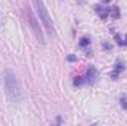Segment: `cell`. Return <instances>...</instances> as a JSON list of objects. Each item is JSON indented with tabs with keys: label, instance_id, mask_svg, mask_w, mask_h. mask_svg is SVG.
Masks as SVG:
<instances>
[{
	"label": "cell",
	"instance_id": "cell-11",
	"mask_svg": "<svg viewBox=\"0 0 127 126\" xmlns=\"http://www.w3.org/2000/svg\"><path fill=\"white\" fill-rule=\"evenodd\" d=\"M68 61H69V63H74V61H77V57L71 54V55H68Z\"/></svg>",
	"mask_w": 127,
	"mask_h": 126
},
{
	"label": "cell",
	"instance_id": "cell-2",
	"mask_svg": "<svg viewBox=\"0 0 127 126\" xmlns=\"http://www.w3.org/2000/svg\"><path fill=\"white\" fill-rule=\"evenodd\" d=\"M32 4H34V9H35V13H37V18L38 21L43 24L44 30L49 33L50 36L55 34V27H53V22H52V18L47 12V7L44 4L43 0H32Z\"/></svg>",
	"mask_w": 127,
	"mask_h": 126
},
{
	"label": "cell",
	"instance_id": "cell-7",
	"mask_svg": "<svg viewBox=\"0 0 127 126\" xmlns=\"http://www.w3.org/2000/svg\"><path fill=\"white\" fill-rule=\"evenodd\" d=\"M95 12L103 21L108 19V16H109V7H105V6H100V4H96L95 6Z\"/></svg>",
	"mask_w": 127,
	"mask_h": 126
},
{
	"label": "cell",
	"instance_id": "cell-15",
	"mask_svg": "<svg viewBox=\"0 0 127 126\" xmlns=\"http://www.w3.org/2000/svg\"><path fill=\"white\" fill-rule=\"evenodd\" d=\"M102 1H105V3H109V1H111V0H102Z\"/></svg>",
	"mask_w": 127,
	"mask_h": 126
},
{
	"label": "cell",
	"instance_id": "cell-9",
	"mask_svg": "<svg viewBox=\"0 0 127 126\" xmlns=\"http://www.w3.org/2000/svg\"><path fill=\"white\" fill-rule=\"evenodd\" d=\"M114 39H115V42H117L120 46H123V37H121V34H115Z\"/></svg>",
	"mask_w": 127,
	"mask_h": 126
},
{
	"label": "cell",
	"instance_id": "cell-10",
	"mask_svg": "<svg viewBox=\"0 0 127 126\" xmlns=\"http://www.w3.org/2000/svg\"><path fill=\"white\" fill-rule=\"evenodd\" d=\"M120 104H121V107H123L124 110H127V99H126V96H121V98H120Z\"/></svg>",
	"mask_w": 127,
	"mask_h": 126
},
{
	"label": "cell",
	"instance_id": "cell-12",
	"mask_svg": "<svg viewBox=\"0 0 127 126\" xmlns=\"http://www.w3.org/2000/svg\"><path fill=\"white\" fill-rule=\"evenodd\" d=\"M102 46H103L105 49H111V46L108 45V42H103V45H102Z\"/></svg>",
	"mask_w": 127,
	"mask_h": 126
},
{
	"label": "cell",
	"instance_id": "cell-8",
	"mask_svg": "<svg viewBox=\"0 0 127 126\" xmlns=\"http://www.w3.org/2000/svg\"><path fill=\"white\" fill-rule=\"evenodd\" d=\"M109 15H111V18L118 19V18H120V7H118V6H112V7H109Z\"/></svg>",
	"mask_w": 127,
	"mask_h": 126
},
{
	"label": "cell",
	"instance_id": "cell-4",
	"mask_svg": "<svg viewBox=\"0 0 127 126\" xmlns=\"http://www.w3.org/2000/svg\"><path fill=\"white\" fill-rule=\"evenodd\" d=\"M25 15H27V21H28V24H30V27H31L35 39L38 40L40 45H44V36H43V31H41V28H40V21L34 16V13H32L31 9H25Z\"/></svg>",
	"mask_w": 127,
	"mask_h": 126
},
{
	"label": "cell",
	"instance_id": "cell-3",
	"mask_svg": "<svg viewBox=\"0 0 127 126\" xmlns=\"http://www.w3.org/2000/svg\"><path fill=\"white\" fill-rule=\"evenodd\" d=\"M96 80H97V70L93 65H89L84 76H78L72 80V86H75V88H80V86H84V85L92 86V85L96 83Z\"/></svg>",
	"mask_w": 127,
	"mask_h": 126
},
{
	"label": "cell",
	"instance_id": "cell-5",
	"mask_svg": "<svg viewBox=\"0 0 127 126\" xmlns=\"http://www.w3.org/2000/svg\"><path fill=\"white\" fill-rule=\"evenodd\" d=\"M90 45H92V40L89 36H83L80 39V48L86 52V57H92V49H90Z\"/></svg>",
	"mask_w": 127,
	"mask_h": 126
},
{
	"label": "cell",
	"instance_id": "cell-13",
	"mask_svg": "<svg viewBox=\"0 0 127 126\" xmlns=\"http://www.w3.org/2000/svg\"><path fill=\"white\" fill-rule=\"evenodd\" d=\"M123 46H127V34L123 37Z\"/></svg>",
	"mask_w": 127,
	"mask_h": 126
},
{
	"label": "cell",
	"instance_id": "cell-1",
	"mask_svg": "<svg viewBox=\"0 0 127 126\" xmlns=\"http://www.w3.org/2000/svg\"><path fill=\"white\" fill-rule=\"evenodd\" d=\"M3 85H4V91H6V95L10 102L21 101V88H19L15 73L10 68H6L3 71Z\"/></svg>",
	"mask_w": 127,
	"mask_h": 126
},
{
	"label": "cell",
	"instance_id": "cell-14",
	"mask_svg": "<svg viewBox=\"0 0 127 126\" xmlns=\"http://www.w3.org/2000/svg\"><path fill=\"white\" fill-rule=\"evenodd\" d=\"M75 1H77L78 4H84V1H86V0H75Z\"/></svg>",
	"mask_w": 127,
	"mask_h": 126
},
{
	"label": "cell",
	"instance_id": "cell-6",
	"mask_svg": "<svg viewBox=\"0 0 127 126\" xmlns=\"http://www.w3.org/2000/svg\"><path fill=\"white\" fill-rule=\"evenodd\" d=\"M124 70V63L121 61V60H117V63L114 65V70L109 73V77L112 79V80H117L118 79V76H120V73Z\"/></svg>",
	"mask_w": 127,
	"mask_h": 126
}]
</instances>
